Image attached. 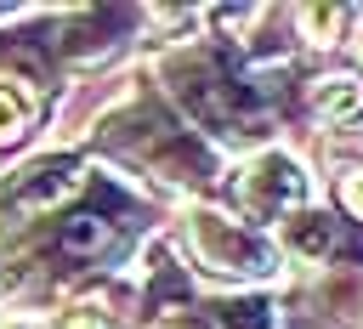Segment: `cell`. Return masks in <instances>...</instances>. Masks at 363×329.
Instances as JSON below:
<instances>
[{"mask_svg": "<svg viewBox=\"0 0 363 329\" xmlns=\"http://www.w3.org/2000/svg\"><path fill=\"white\" fill-rule=\"evenodd\" d=\"M340 204L352 210V221H363V170H346L340 176Z\"/></svg>", "mask_w": 363, "mask_h": 329, "instance_id": "8", "label": "cell"}, {"mask_svg": "<svg viewBox=\"0 0 363 329\" xmlns=\"http://www.w3.org/2000/svg\"><path fill=\"white\" fill-rule=\"evenodd\" d=\"M79 182H85V170H79L74 159L23 164V170L6 176V187H0V216H6V221H23L28 210H34V216H40V210H57L62 199L79 193Z\"/></svg>", "mask_w": 363, "mask_h": 329, "instance_id": "3", "label": "cell"}, {"mask_svg": "<svg viewBox=\"0 0 363 329\" xmlns=\"http://www.w3.org/2000/svg\"><path fill=\"white\" fill-rule=\"evenodd\" d=\"M187 244H193L199 267H210L221 278H244V284H261V278H272L284 267V250L261 227H250V221H238L227 210H210V204L187 210Z\"/></svg>", "mask_w": 363, "mask_h": 329, "instance_id": "1", "label": "cell"}, {"mask_svg": "<svg viewBox=\"0 0 363 329\" xmlns=\"http://www.w3.org/2000/svg\"><path fill=\"white\" fill-rule=\"evenodd\" d=\"M329 244H335V221H329V216H318V210H295V216H284V250H289V255L323 261Z\"/></svg>", "mask_w": 363, "mask_h": 329, "instance_id": "5", "label": "cell"}, {"mask_svg": "<svg viewBox=\"0 0 363 329\" xmlns=\"http://www.w3.org/2000/svg\"><path fill=\"white\" fill-rule=\"evenodd\" d=\"M357 57H363V28H357Z\"/></svg>", "mask_w": 363, "mask_h": 329, "instance_id": "10", "label": "cell"}, {"mask_svg": "<svg viewBox=\"0 0 363 329\" xmlns=\"http://www.w3.org/2000/svg\"><path fill=\"white\" fill-rule=\"evenodd\" d=\"M306 170L289 159V153H278V147H267V153H255L250 164H244V176H238V204L255 216V221H278V216H295L301 204H306Z\"/></svg>", "mask_w": 363, "mask_h": 329, "instance_id": "2", "label": "cell"}, {"mask_svg": "<svg viewBox=\"0 0 363 329\" xmlns=\"http://www.w3.org/2000/svg\"><path fill=\"white\" fill-rule=\"evenodd\" d=\"M34 125V96L23 85H0V147H11Z\"/></svg>", "mask_w": 363, "mask_h": 329, "instance_id": "6", "label": "cell"}, {"mask_svg": "<svg viewBox=\"0 0 363 329\" xmlns=\"http://www.w3.org/2000/svg\"><path fill=\"white\" fill-rule=\"evenodd\" d=\"M62 329H113V323H108L102 312H74V318H68Z\"/></svg>", "mask_w": 363, "mask_h": 329, "instance_id": "9", "label": "cell"}, {"mask_svg": "<svg viewBox=\"0 0 363 329\" xmlns=\"http://www.w3.org/2000/svg\"><path fill=\"white\" fill-rule=\"evenodd\" d=\"M295 23H301V34H306L312 45H335V34L352 23V11H346V6H301Z\"/></svg>", "mask_w": 363, "mask_h": 329, "instance_id": "7", "label": "cell"}, {"mask_svg": "<svg viewBox=\"0 0 363 329\" xmlns=\"http://www.w3.org/2000/svg\"><path fill=\"white\" fill-rule=\"evenodd\" d=\"M312 113H318L323 125H335V130L357 125V119H363V85H357V79H346V74L318 79V85H312Z\"/></svg>", "mask_w": 363, "mask_h": 329, "instance_id": "4", "label": "cell"}]
</instances>
